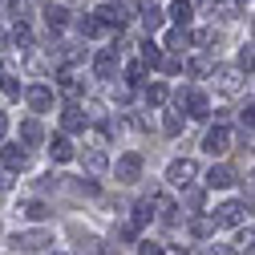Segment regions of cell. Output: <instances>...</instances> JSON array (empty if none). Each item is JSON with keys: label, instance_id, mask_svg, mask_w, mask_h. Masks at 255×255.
I'll list each match as a JSON object with an SVG mask.
<instances>
[{"label": "cell", "instance_id": "cell-4", "mask_svg": "<svg viewBox=\"0 0 255 255\" xmlns=\"http://www.w3.org/2000/svg\"><path fill=\"white\" fill-rule=\"evenodd\" d=\"M114 170H118V182H138V174H142V158H138V154H122Z\"/></svg>", "mask_w": 255, "mask_h": 255}, {"label": "cell", "instance_id": "cell-34", "mask_svg": "<svg viewBox=\"0 0 255 255\" xmlns=\"http://www.w3.org/2000/svg\"><path fill=\"white\" fill-rule=\"evenodd\" d=\"M182 203H186L190 211H199V207H203V190H199V186H186V195H182Z\"/></svg>", "mask_w": 255, "mask_h": 255}, {"label": "cell", "instance_id": "cell-2", "mask_svg": "<svg viewBox=\"0 0 255 255\" xmlns=\"http://www.w3.org/2000/svg\"><path fill=\"white\" fill-rule=\"evenodd\" d=\"M195 174H199V166L190 162V158H178V162H170V170H166V178H170L174 186H190Z\"/></svg>", "mask_w": 255, "mask_h": 255}, {"label": "cell", "instance_id": "cell-46", "mask_svg": "<svg viewBox=\"0 0 255 255\" xmlns=\"http://www.w3.org/2000/svg\"><path fill=\"white\" fill-rule=\"evenodd\" d=\"M8 45V33H4V28H0V49H4Z\"/></svg>", "mask_w": 255, "mask_h": 255}, {"label": "cell", "instance_id": "cell-19", "mask_svg": "<svg viewBox=\"0 0 255 255\" xmlns=\"http://www.w3.org/2000/svg\"><path fill=\"white\" fill-rule=\"evenodd\" d=\"M20 215H24V219H49L53 211H49L41 199H28V203H20Z\"/></svg>", "mask_w": 255, "mask_h": 255}, {"label": "cell", "instance_id": "cell-37", "mask_svg": "<svg viewBox=\"0 0 255 255\" xmlns=\"http://www.w3.org/2000/svg\"><path fill=\"white\" fill-rule=\"evenodd\" d=\"M162 130H166L170 138H174V134H182V118H178V114H166V122H162Z\"/></svg>", "mask_w": 255, "mask_h": 255}, {"label": "cell", "instance_id": "cell-41", "mask_svg": "<svg viewBox=\"0 0 255 255\" xmlns=\"http://www.w3.org/2000/svg\"><path fill=\"white\" fill-rule=\"evenodd\" d=\"M142 255H166V251L158 247V243H142Z\"/></svg>", "mask_w": 255, "mask_h": 255}, {"label": "cell", "instance_id": "cell-24", "mask_svg": "<svg viewBox=\"0 0 255 255\" xmlns=\"http://www.w3.org/2000/svg\"><path fill=\"white\" fill-rule=\"evenodd\" d=\"M57 81H61V93H65V98H77V93H81V85H77V77H73L69 69H61Z\"/></svg>", "mask_w": 255, "mask_h": 255}, {"label": "cell", "instance_id": "cell-42", "mask_svg": "<svg viewBox=\"0 0 255 255\" xmlns=\"http://www.w3.org/2000/svg\"><path fill=\"white\" fill-rule=\"evenodd\" d=\"M20 8V0H0V12H16Z\"/></svg>", "mask_w": 255, "mask_h": 255}, {"label": "cell", "instance_id": "cell-39", "mask_svg": "<svg viewBox=\"0 0 255 255\" xmlns=\"http://www.w3.org/2000/svg\"><path fill=\"white\" fill-rule=\"evenodd\" d=\"M162 73H182V61L178 57H162V65H158Z\"/></svg>", "mask_w": 255, "mask_h": 255}, {"label": "cell", "instance_id": "cell-26", "mask_svg": "<svg viewBox=\"0 0 255 255\" xmlns=\"http://www.w3.org/2000/svg\"><path fill=\"white\" fill-rule=\"evenodd\" d=\"M190 45V33H186V28H174V33L166 37V49H174V53H182Z\"/></svg>", "mask_w": 255, "mask_h": 255}, {"label": "cell", "instance_id": "cell-18", "mask_svg": "<svg viewBox=\"0 0 255 255\" xmlns=\"http://www.w3.org/2000/svg\"><path fill=\"white\" fill-rule=\"evenodd\" d=\"M49 154L57 158V162H69V158H73V146H69V138H65V134H57V138L49 142Z\"/></svg>", "mask_w": 255, "mask_h": 255}, {"label": "cell", "instance_id": "cell-33", "mask_svg": "<svg viewBox=\"0 0 255 255\" xmlns=\"http://www.w3.org/2000/svg\"><path fill=\"white\" fill-rule=\"evenodd\" d=\"M146 102H150V106H162V102H166V85H158V81H154V85L146 89Z\"/></svg>", "mask_w": 255, "mask_h": 255}, {"label": "cell", "instance_id": "cell-14", "mask_svg": "<svg viewBox=\"0 0 255 255\" xmlns=\"http://www.w3.org/2000/svg\"><path fill=\"white\" fill-rule=\"evenodd\" d=\"M61 130H65V134H81L85 130V114L77 106H69L65 114H61Z\"/></svg>", "mask_w": 255, "mask_h": 255}, {"label": "cell", "instance_id": "cell-29", "mask_svg": "<svg viewBox=\"0 0 255 255\" xmlns=\"http://www.w3.org/2000/svg\"><path fill=\"white\" fill-rule=\"evenodd\" d=\"M142 61H146L150 69H154V65H162V53H158V45H154V41H146V45H142Z\"/></svg>", "mask_w": 255, "mask_h": 255}, {"label": "cell", "instance_id": "cell-45", "mask_svg": "<svg viewBox=\"0 0 255 255\" xmlns=\"http://www.w3.org/2000/svg\"><path fill=\"white\" fill-rule=\"evenodd\" d=\"M4 130H8V118H4V114H0V138H4Z\"/></svg>", "mask_w": 255, "mask_h": 255}, {"label": "cell", "instance_id": "cell-21", "mask_svg": "<svg viewBox=\"0 0 255 255\" xmlns=\"http://www.w3.org/2000/svg\"><path fill=\"white\" fill-rule=\"evenodd\" d=\"M150 203H154V215H158V219H162V223H170V219H174V203H170L166 195H154Z\"/></svg>", "mask_w": 255, "mask_h": 255}, {"label": "cell", "instance_id": "cell-5", "mask_svg": "<svg viewBox=\"0 0 255 255\" xmlns=\"http://www.w3.org/2000/svg\"><path fill=\"white\" fill-rule=\"evenodd\" d=\"M45 243H53V235H49V231H20V235L12 239V247H16V251H41Z\"/></svg>", "mask_w": 255, "mask_h": 255}, {"label": "cell", "instance_id": "cell-38", "mask_svg": "<svg viewBox=\"0 0 255 255\" xmlns=\"http://www.w3.org/2000/svg\"><path fill=\"white\" fill-rule=\"evenodd\" d=\"M239 122H243V130H255V102H251V106H243Z\"/></svg>", "mask_w": 255, "mask_h": 255}, {"label": "cell", "instance_id": "cell-49", "mask_svg": "<svg viewBox=\"0 0 255 255\" xmlns=\"http://www.w3.org/2000/svg\"><path fill=\"white\" fill-rule=\"evenodd\" d=\"M174 255H186V251H174Z\"/></svg>", "mask_w": 255, "mask_h": 255}, {"label": "cell", "instance_id": "cell-35", "mask_svg": "<svg viewBox=\"0 0 255 255\" xmlns=\"http://www.w3.org/2000/svg\"><path fill=\"white\" fill-rule=\"evenodd\" d=\"M211 73V57H199V61H190V77H207Z\"/></svg>", "mask_w": 255, "mask_h": 255}, {"label": "cell", "instance_id": "cell-36", "mask_svg": "<svg viewBox=\"0 0 255 255\" xmlns=\"http://www.w3.org/2000/svg\"><path fill=\"white\" fill-rule=\"evenodd\" d=\"M12 41H16V45H33V33H28V24H24V20L12 28Z\"/></svg>", "mask_w": 255, "mask_h": 255}, {"label": "cell", "instance_id": "cell-16", "mask_svg": "<svg viewBox=\"0 0 255 255\" xmlns=\"http://www.w3.org/2000/svg\"><path fill=\"white\" fill-rule=\"evenodd\" d=\"M81 162H85L89 174H106V170H110V158H106L102 150H85V154H81Z\"/></svg>", "mask_w": 255, "mask_h": 255}, {"label": "cell", "instance_id": "cell-9", "mask_svg": "<svg viewBox=\"0 0 255 255\" xmlns=\"http://www.w3.org/2000/svg\"><path fill=\"white\" fill-rule=\"evenodd\" d=\"M0 162H4V170H24L28 166V150L24 146H4L0 150Z\"/></svg>", "mask_w": 255, "mask_h": 255}, {"label": "cell", "instance_id": "cell-10", "mask_svg": "<svg viewBox=\"0 0 255 255\" xmlns=\"http://www.w3.org/2000/svg\"><path fill=\"white\" fill-rule=\"evenodd\" d=\"M0 89H4V98H20V85H16V65H12V61H0Z\"/></svg>", "mask_w": 255, "mask_h": 255}, {"label": "cell", "instance_id": "cell-20", "mask_svg": "<svg viewBox=\"0 0 255 255\" xmlns=\"http://www.w3.org/2000/svg\"><path fill=\"white\" fill-rule=\"evenodd\" d=\"M106 247H102V239H93V235H81L77 231V255H102Z\"/></svg>", "mask_w": 255, "mask_h": 255}, {"label": "cell", "instance_id": "cell-3", "mask_svg": "<svg viewBox=\"0 0 255 255\" xmlns=\"http://www.w3.org/2000/svg\"><path fill=\"white\" fill-rule=\"evenodd\" d=\"M203 150L207 154H227L231 150V130H227V126H215V130L203 138Z\"/></svg>", "mask_w": 255, "mask_h": 255}, {"label": "cell", "instance_id": "cell-12", "mask_svg": "<svg viewBox=\"0 0 255 255\" xmlns=\"http://www.w3.org/2000/svg\"><path fill=\"white\" fill-rule=\"evenodd\" d=\"M215 85L223 93H239L243 89V77H239V69H215Z\"/></svg>", "mask_w": 255, "mask_h": 255}, {"label": "cell", "instance_id": "cell-23", "mask_svg": "<svg viewBox=\"0 0 255 255\" xmlns=\"http://www.w3.org/2000/svg\"><path fill=\"white\" fill-rule=\"evenodd\" d=\"M190 235H195V239L215 235V219H190Z\"/></svg>", "mask_w": 255, "mask_h": 255}, {"label": "cell", "instance_id": "cell-13", "mask_svg": "<svg viewBox=\"0 0 255 255\" xmlns=\"http://www.w3.org/2000/svg\"><path fill=\"white\" fill-rule=\"evenodd\" d=\"M231 182H235V170H231V166H211V170H207V186H211V190H227Z\"/></svg>", "mask_w": 255, "mask_h": 255}, {"label": "cell", "instance_id": "cell-31", "mask_svg": "<svg viewBox=\"0 0 255 255\" xmlns=\"http://www.w3.org/2000/svg\"><path fill=\"white\" fill-rule=\"evenodd\" d=\"M239 69H243V73L255 69V45H243V49H239Z\"/></svg>", "mask_w": 255, "mask_h": 255}, {"label": "cell", "instance_id": "cell-11", "mask_svg": "<svg viewBox=\"0 0 255 255\" xmlns=\"http://www.w3.org/2000/svg\"><path fill=\"white\" fill-rule=\"evenodd\" d=\"M98 20H102V28H122L126 24V8L122 4H102L98 8Z\"/></svg>", "mask_w": 255, "mask_h": 255}, {"label": "cell", "instance_id": "cell-44", "mask_svg": "<svg viewBox=\"0 0 255 255\" xmlns=\"http://www.w3.org/2000/svg\"><path fill=\"white\" fill-rule=\"evenodd\" d=\"M203 255H231V251H227V247H207Z\"/></svg>", "mask_w": 255, "mask_h": 255}, {"label": "cell", "instance_id": "cell-47", "mask_svg": "<svg viewBox=\"0 0 255 255\" xmlns=\"http://www.w3.org/2000/svg\"><path fill=\"white\" fill-rule=\"evenodd\" d=\"M199 4H203V8H215V0H199Z\"/></svg>", "mask_w": 255, "mask_h": 255}, {"label": "cell", "instance_id": "cell-30", "mask_svg": "<svg viewBox=\"0 0 255 255\" xmlns=\"http://www.w3.org/2000/svg\"><path fill=\"white\" fill-rule=\"evenodd\" d=\"M146 219H150V199L134 207V219H130V227H134V231H138V227H146Z\"/></svg>", "mask_w": 255, "mask_h": 255}, {"label": "cell", "instance_id": "cell-15", "mask_svg": "<svg viewBox=\"0 0 255 255\" xmlns=\"http://www.w3.org/2000/svg\"><path fill=\"white\" fill-rule=\"evenodd\" d=\"M138 16H142V28H146V33L162 28V8H158V4H150V0H146V4L138 8Z\"/></svg>", "mask_w": 255, "mask_h": 255}, {"label": "cell", "instance_id": "cell-43", "mask_svg": "<svg viewBox=\"0 0 255 255\" xmlns=\"http://www.w3.org/2000/svg\"><path fill=\"white\" fill-rule=\"evenodd\" d=\"M12 186V178H8V170H0V190H8Z\"/></svg>", "mask_w": 255, "mask_h": 255}, {"label": "cell", "instance_id": "cell-8", "mask_svg": "<svg viewBox=\"0 0 255 255\" xmlns=\"http://www.w3.org/2000/svg\"><path fill=\"white\" fill-rule=\"evenodd\" d=\"M24 102L33 106L37 114H45V110L53 106V93H49V85H28V89H24Z\"/></svg>", "mask_w": 255, "mask_h": 255}, {"label": "cell", "instance_id": "cell-25", "mask_svg": "<svg viewBox=\"0 0 255 255\" xmlns=\"http://www.w3.org/2000/svg\"><path fill=\"white\" fill-rule=\"evenodd\" d=\"M20 138H24L28 146H37V142H41V122H33V118H28V122L20 126Z\"/></svg>", "mask_w": 255, "mask_h": 255}, {"label": "cell", "instance_id": "cell-7", "mask_svg": "<svg viewBox=\"0 0 255 255\" xmlns=\"http://www.w3.org/2000/svg\"><path fill=\"white\" fill-rule=\"evenodd\" d=\"M93 73H98L102 81H114V73H118V49H102L98 61H93Z\"/></svg>", "mask_w": 255, "mask_h": 255}, {"label": "cell", "instance_id": "cell-32", "mask_svg": "<svg viewBox=\"0 0 255 255\" xmlns=\"http://www.w3.org/2000/svg\"><path fill=\"white\" fill-rule=\"evenodd\" d=\"M146 69H150L146 61H134V65H126V81H134V85H138V81L146 77Z\"/></svg>", "mask_w": 255, "mask_h": 255}, {"label": "cell", "instance_id": "cell-40", "mask_svg": "<svg viewBox=\"0 0 255 255\" xmlns=\"http://www.w3.org/2000/svg\"><path fill=\"white\" fill-rule=\"evenodd\" d=\"M114 102H130V85H114Z\"/></svg>", "mask_w": 255, "mask_h": 255}, {"label": "cell", "instance_id": "cell-28", "mask_svg": "<svg viewBox=\"0 0 255 255\" xmlns=\"http://www.w3.org/2000/svg\"><path fill=\"white\" fill-rule=\"evenodd\" d=\"M77 33H81V37H98V33H102V20L81 16V20H77Z\"/></svg>", "mask_w": 255, "mask_h": 255}, {"label": "cell", "instance_id": "cell-27", "mask_svg": "<svg viewBox=\"0 0 255 255\" xmlns=\"http://www.w3.org/2000/svg\"><path fill=\"white\" fill-rule=\"evenodd\" d=\"M235 251H239V255H255V231H239Z\"/></svg>", "mask_w": 255, "mask_h": 255}, {"label": "cell", "instance_id": "cell-22", "mask_svg": "<svg viewBox=\"0 0 255 255\" xmlns=\"http://www.w3.org/2000/svg\"><path fill=\"white\" fill-rule=\"evenodd\" d=\"M45 20H49V28H65V24H69V12L61 8V4H49V8H45Z\"/></svg>", "mask_w": 255, "mask_h": 255}, {"label": "cell", "instance_id": "cell-17", "mask_svg": "<svg viewBox=\"0 0 255 255\" xmlns=\"http://www.w3.org/2000/svg\"><path fill=\"white\" fill-rule=\"evenodd\" d=\"M190 16H195V4H190V0H174V8H170V20H174L178 28H186V24H190Z\"/></svg>", "mask_w": 255, "mask_h": 255}, {"label": "cell", "instance_id": "cell-48", "mask_svg": "<svg viewBox=\"0 0 255 255\" xmlns=\"http://www.w3.org/2000/svg\"><path fill=\"white\" fill-rule=\"evenodd\" d=\"M231 4H243V0H231Z\"/></svg>", "mask_w": 255, "mask_h": 255}, {"label": "cell", "instance_id": "cell-1", "mask_svg": "<svg viewBox=\"0 0 255 255\" xmlns=\"http://www.w3.org/2000/svg\"><path fill=\"white\" fill-rule=\"evenodd\" d=\"M174 110L178 114H190V118H207V98L199 89H178L174 93Z\"/></svg>", "mask_w": 255, "mask_h": 255}, {"label": "cell", "instance_id": "cell-6", "mask_svg": "<svg viewBox=\"0 0 255 255\" xmlns=\"http://www.w3.org/2000/svg\"><path fill=\"white\" fill-rule=\"evenodd\" d=\"M243 223V203H223L215 207V227H239Z\"/></svg>", "mask_w": 255, "mask_h": 255}]
</instances>
